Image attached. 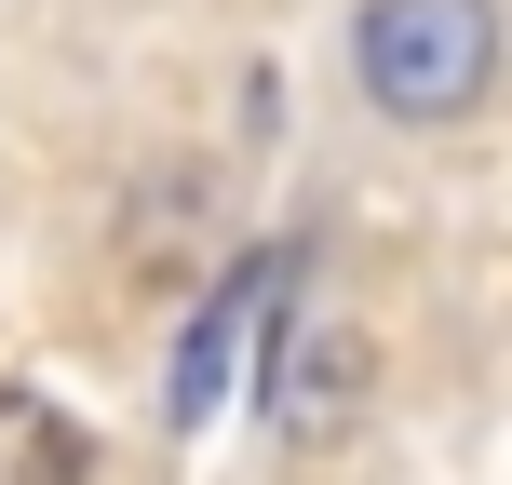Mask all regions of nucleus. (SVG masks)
Returning <instances> with one entry per match:
<instances>
[{
	"label": "nucleus",
	"mask_w": 512,
	"mask_h": 485,
	"mask_svg": "<svg viewBox=\"0 0 512 485\" xmlns=\"http://www.w3.org/2000/svg\"><path fill=\"white\" fill-rule=\"evenodd\" d=\"M256 351H270V418L283 445H351L364 432V391H378V337L351 324V310H283V324H256Z\"/></svg>",
	"instance_id": "f03ea898"
},
{
	"label": "nucleus",
	"mask_w": 512,
	"mask_h": 485,
	"mask_svg": "<svg viewBox=\"0 0 512 485\" xmlns=\"http://www.w3.org/2000/svg\"><path fill=\"white\" fill-rule=\"evenodd\" d=\"M351 81L378 122H472L499 81V0H364Z\"/></svg>",
	"instance_id": "f257e3e1"
},
{
	"label": "nucleus",
	"mask_w": 512,
	"mask_h": 485,
	"mask_svg": "<svg viewBox=\"0 0 512 485\" xmlns=\"http://www.w3.org/2000/svg\"><path fill=\"white\" fill-rule=\"evenodd\" d=\"M283 310V256H230V270L203 283V310L176 324V364H162V432H203L216 418V391H230V364H243V337Z\"/></svg>",
	"instance_id": "7ed1b4c3"
},
{
	"label": "nucleus",
	"mask_w": 512,
	"mask_h": 485,
	"mask_svg": "<svg viewBox=\"0 0 512 485\" xmlns=\"http://www.w3.org/2000/svg\"><path fill=\"white\" fill-rule=\"evenodd\" d=\"M0 485H95V432L27 378H0Z\"/></svg>",
	"instance_id": "39448f33"
},
{
	"label": "nucleus",
	"mask_w": 512,
	"mask_h": 485,
	"mask_svg": "<svg viewBox=\"0 0 512 485\" xmlns=\"http://www.w3.org/2000/svg\"><path fill=\"white\" fill-rule=\"evenodd\" d=\"M203 216H216V189L189 176V162H149V176L122 189V243H108V270H122L135 297L189 283V256H203Z\"/></svg>",
	"instance_id": "20e7f679"
}]
</instances>
